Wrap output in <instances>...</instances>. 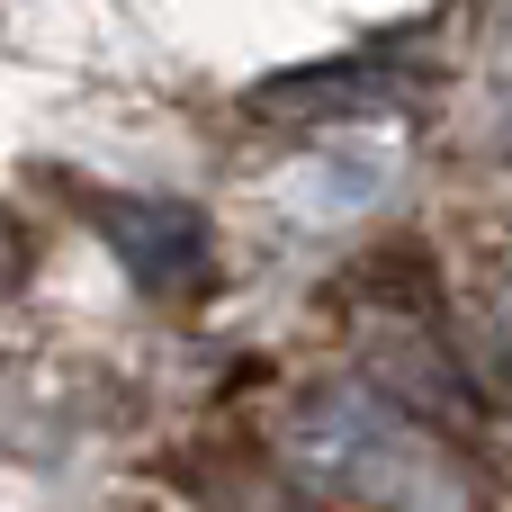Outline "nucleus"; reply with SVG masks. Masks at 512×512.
I'll return each instance as SVG.
<instances>
[{
    "label": "nucleus",
    "mask_w": 512,
    "mask_h": 512,
    "mask_svg": "<svg viewBox=\"0 0 512 512\" xmlns=\"http://www.w3.org/2000/svg\"><path fill=\"white\" fill-rule=\"evenodd\" d=\"M288 450L387 512H468V486L450 477V459L423 432H405L387 405H369V396L324 387V396L288 405Z\"/></svg>",
    "instance_id": "f257e3e1"
},
{
    "label": "nucleus",
    "mask_w": 512,
    "mask_h": 512,
    "mask_svg": "<svg viewBox=\"0 0 512 512\" xmlns=\"http://www.w3.org/2000/svg\"><path fill=\"white\" fill-rule=\"evenodd\" d=\"M90 225L117 243V261L144 288H198L207 279V225H198V207H171V198H90Z\"/></svg>",
    "instance_id": "f03ea898"
},
{
    "label": "nucleus",
    "mask_w": 512,
    "mask_h": 512,
    "mask_svg": "<svg viewBox=\"0 0 512 512\" xmlns=\"http://www.w3.org/2000/svg\"><path fill=\"white\" fill-rule=\"evenodd\" d=\"M378 180H387V162H378V153H333L324 171H306V180H297V207H315V216H342V207H360Z\"/></svg>",
    "instance_id": "7ed1b4c3"
}]
</instances>
